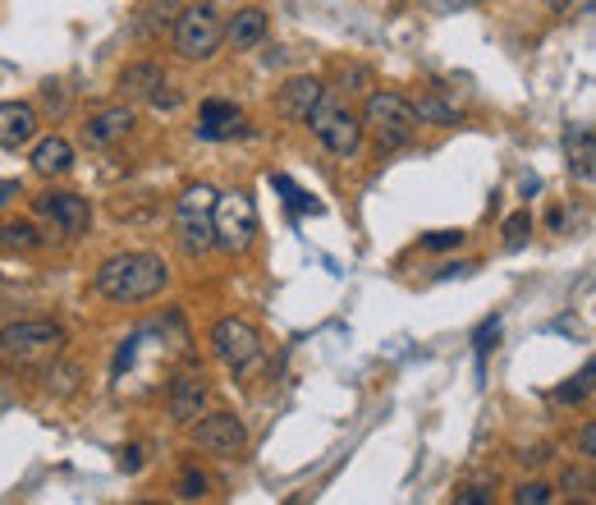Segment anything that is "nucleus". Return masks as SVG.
<instances>
[{
    "label": "nucleus",
    "instance_id": "obj_30",
    "mask_svg": "<svg viewBox=\"0 0 596 505\" xmlns=\"http://www.w3.org/2000/svg\"><path fill=\"white\" fill-rule=\"evenodd\" d=\"M74 377H79V372L65 368V372H46V382H56V391H60V395H69V391H74Z\"/></svg>",
    "mask_w": 596,
    "mask_h": 505
},
{
    "label": "nucleus",
    "instance_id": "obj_15",
    "mask_svg": "<svg viewBox=\"0 0 596 505\" xmlns=\"http://www.w3.org/2000/svg\"><path fill=\"white\" fill-rule=\"evenodd\" d=\"M134 106H124V101H120V106H106V111H97L88 124H83V134H88V143L92 147H111V143H120L128 130H134Z\"/></svg>",
    "mask_w": 596,
    "mask_h": 505
},
{
    "label": "nucleus",
    "instance_id": "obj_1",
    "mask_svg": "<svg viewBox=\"0 0 596 505\" xmlns=\"http://www.w3.org/2000/svg\"><path fill=\"white\" fill-rule=\"evenodd\" d=\"M166 285H170V267L161 252H115L92 276V290L111 303H147Z\"/></svg>",
    "mask_w": 596,
    "mask_h": 505
},
{
    "label": "nucleus",
    "instance_id": "obj_33",
    "mask_svg": "<svg viewBox=\"0 0 596 505\" xmlns=\"http://www.w3.org/2000/svg\"><path fill=\"white\" fill-rule=\"evenodd\" d=\"M19 193H23V189H19V180H5V184H0V207H5L10 198H19Z\"/></svg>",
    "mask_w": 596,
    "mask_h": 505
},
{
    "label": "nucleus",
    "instance_id": "obj_8",
    "mask_svg": "<svg viewBox=\"0 0 596 505\" xmlns=\"http://www.w3.org/2000/svg\"><path fill=\"white\" fill-rule=\"evenodd\" d=\"M252 239H257V207H252V198L244 189L221 193L216 198V248L244 252V248H252Z\"/></svg>",
    "mask_w": 596,
    "mask_h": 505
},
{
    "label": "nucleus",
    "instance_id": "obj_17",
    "mask_svg": "<svg viewBox=\"0 0 596 505\" xmlns=\"http://www.w3.org/2000/svg\"><path fill=\"white\" fill-rule=\"evenodd\" d=\"M202 414H206V382L202 377H175L170 382V418L198 423Z\"/></svg>",
    "mask_w": 596,
    "mask_h": 505
},
{
    "label": "nucleus",
    "instance_id": "obj_23",
    "mask_svg": "<svg viewBox=\"0 0 596 505\" xmlns=\"http://www.w3.org/2000/svg\"><path fill=\"white\" fill-rule=\"evenodd\" d=\"M418 120H423V124H440V130H450V124H459V111L446 106L440 97H423V101H418Z\"/></svg>",
    "mask_w": 596,
    "mask_h": 505
},
{
    "label": "nucleus",
    "instance_id": "obj_28",
    "mask_svg": "<svg viewBox=\"0 0 596 505\" xmlns=\"http://www.w3.org/2000/svg\"><path fill=\"white\" fill-rule=\"evenodd\" d=\"M459 244H463V231H431V235H423V248H436V252L459 248Z\"/></svg>",
    "mask_w": 596,
    "mask_h": 505
},
{
    "label": "nucleus",
    "instance_id": "obj_32",
    "mask_svg": "<svg viewBox=\"0 0 596 505\" xmlns=\"http://www.w3.org/2000/svg\"><path fill=\"white\" fill-rule=\"evenodd\" d=\"M482 501H491V496H486V487H469V492H459V505H482Z\"/></svg>",
    "mask_w": 596,
    "mask_h": 505
},
{
    "label": "nucleus",
    "instance_id": "obj_18",
    "mask_svg": "<svg viewBox=\"0 0 596 505\" xmlns=\"http://www.w3.org/2000/svg\"><path fill=\"white\" fill-rule=\"evenodd\" d=\"M326 97V88L317 79H290L280 88V115L294 120V124H307V115H313V106Z\"/></svg>",
    "mask_w": 596,
    "mask_h": 505
},
{
    "label": "nucleus",
    "instance_id": "obj_3",
    "mask_svg": "<svg viewBox=\"0 0 596 505\" xmlns=\"http://www.w3.org/2000/svg\"><path fill=\"white\" fill-rule=\"evenodd\" d=\"M225 42V19L212 0H198V5H184L175 14L170 29V46L179 60H212Z\"/></svg>",
    "mask_w": 596,
    "mask_h": 505
},
{
    "label": "nucleus",
    "instance_id": "obj_27",
    "mask_svg": "<svg viewBox=\"0 0 596 505\" xmlns=\"http://www.w3.org/2000/svg\"><path fill=\"white\" fill-rule=\"evenodd\" d=\"M482 0H423V10L427 14H440V19H450V14H463V10H477Z\"/></svg>",
    "mask_w": 596,
    "mask_h": 505
},
{
    "label": "nucleus",
    "instance_id": "obj_4",
    "mask_svg": "<svg viewBox=\"0 0 596 505\" xmlns=\"http://www.w3.org/2000/svg\"><path fill=\"white\" fill-rule=\"evenodd\" d=\"M362 124H368V134L376 138L381 152H395V147H408L413 134H418V106H413L408 97L400 92H372L368 106H362Z\"/></svg>",
    "mask_w": 596,
    "mask_h": 505
},
{
    "label": "nucleus",
    "instance_id": "obj_25",
    "mask_svg": "<svg viewBox=\"0 0 596 505\" xmlns=\"http://www.w3.org/2000/svg\"><path fill=\"white\" fill-rule=\"evenodd\" d=\"M496 336H501V317H486L477 332H473V349H477V359H486L491 354V345H496Z\"/></svg>",
    "mask_w": 596,
    "mask_h": 505
},
{
    "label": "nucleus",
    "instance_id": "obj_13",
    "mask_svg": "<svg viewBox=\"0 0 596 505\" xmlns=\"http://www.w3.org/2000/svg\"><path fill=\"white\" fill-rule=\"evenodd\" d=\"M37 106L33 101H0V147L5 152H19V147H29L37 138Z\"/></svg>",
    "mask_w": 596,
    "mask_h": 505
},
{
    "label": "nucleus",
    "instance_id": "obj_9",
    "mask_svg": "<svg viewBox=\"0 0 596 505\" xmlns=\"http://www.w3.org/2000/svg\"><path fill=\"white\" fill-rule=\"evenodd\" d=\"M33 207L42 221H50L60 235H83L88 231V221H92V207H88V198L79 193H69V189H46L33 198Z\"/></svg>",
    "mask_w": 596,
    "mask_h": 505
},
{
    "label": "nucleus",
    "instance_id": "obj_24",
    "mask_svg": "<svg viewBox=\"0 0 596 505\" xmlns=\"http://www.w3.org/2000/svg\"><path fill=\"white\" fill-rule=\"evenodd\" d=\"M528 235H532V216H528V212H514V216L505 221V248L518 252V248L528 244Z\"/></svg>",
    "mask_w": 596,
    "mask_h": 505
},
{
    "label": "nucleus",
    "instance_id": "obj_16",
    "mask_svg": "<svg viewBox=\"0 0 596 505\" xmlns=\"http://www.w3.org/2000/svg\"><path fill=\"white\" fill-rule=\"evenodd\" d=\"M564 157H569V175H574V180H592L596 175V130L592 124H569Z\"/></svg>",
    "mask_w": 596,
    "mask_h": 505
},
{
    "label": "nucleus",
    "instance_id": "obj_22",
    "mask_svg": "<svg viewBox=\"0 0 596 505\" xmlns=\"http://www.w3.org/2000/svg\"><path fill=\"white\" fill-rule=\"evenodd\" d=\"M271 184L284 193V202H290L294 212H307V216H317V212H322V202H317L313 193H303V189L290 180V175H271Z\"/></svg>",
    "mask_w": 596,
    "mask_h": 505
},
{
    "label": "nucleus",
    "instance_id": "obj_5",
    "mask_svg": "<svg viewBox=\"0 0 596 505\" xmlns=\"http://www.w3.org/2000/svg\"><path fill=\"white\" fill-rule=\"evenodd\" d=\"M307 130H313V138L330 152V157L353 161L362 152V134H368V124H362V115H353L345 101L322 97L313 106V115H307Z\"/></svg>",
    "mask_w": 596,
    "mask_h": 505
},
{
    "label": "nucleus",
    "instance_id": "obj_12",
    "mask_svg": "<svg viewBox=\"0 0 596 505\" xmlns=\"http://www.w3.org/2000/svg\"><path fill=\"white\" fill-rule=\"evenodd\" d=\"M235 134H244V111L225 97H206L198 106V138L221 143V138H235Z\"/></svg>",
    "mask_w": 596,
    "mask_h": 505
},
{
    "label": "nucleus",
    "instance_id": "obj_20",
    "mask_svg": "<svg viewBox=\"0 0 596 505\" xmlns=\"http://www.w3.org/2000/svg\"><path fill=\"white\" fill-rule=\"evenodd\" d=\"M0 248L5 252H37L42 248V235L33 221H5L0 225Z\"/></svg>",
    "mask_w": 596,
    "mask_h": 505
},
{
    "label": "nucleus",
    "instance_id": "obj_34",
    "mask_svg": "<svg viewBox=\"0 0 596 505\" xmlns=\"http://www.w3.org/2000/svg\"><path fill=\"white\" fill-rule=\"evenodd\" d=\"M547 5H551V10H555V14H564V10H569V5H574V0H547Z\"/></svg>",
    "mask_w": 596,
    "mask_h": 505
},
{
    "label": "nucleus",
    "instance_id": "obj_26",
    "mask_svg": "<svg viewBox=\"0 0 596 505\" xmlns=\"http://www.w3.org/2000/svg\"><path fill=\"white\" fill-rule=\"evenodd\" d=\"M551 501H555V492L547 483H524L514 492V505H551Z\"/></svg>",
    "mask_w": 596,
    "mask_h": 505
},
{
    "label": "nucleus",
    "instance_id": "obj_31",
    "mask_svg": "<svg viewBox=\"0 0 596 505\" xmlns=\"http://www.w3.org/2000/svg\"><path fill=\"white\" fill-rule=\"evenodd\" d=\"M578 450L587 454V460H596V423H587L583 433H578Z\"/></svg>",
    "mask_w": 596,
    "mask_h": 505
},
{
    "label": "nucleus",
    "instance_id": "obj_19",
    "mask_svg": "<svg viewBox=\"0 0 596 505\" xmlns=\"http://www.w3.org/2000/svg\"><path fill=\"white\" fill-rule=\"evenodd\" d=\"M33 170L37 175H69L74 170V143L60 138V134H50L33 147Z\"/></svg>",
    "mask_w": 596,
    "mask_h": 505
},
{
    "label": "nucleus",
    "instance_id": "obj_21",
    "mask_svg": "<svg viewBox=\"0 0 596 505\" xmlns=\"http://www.w3.org/2000/svg\"><path fill=\"white\" fill-rule=\"evenodd\" d=\"M587 395H596V359H587V363H583V368H578V372L569 377V382L555 391V400H560V404H583Z\"/></svg>",
    "mask_w": 596,
    "mask_h": 505
},
{
    "label": "nucleus",
    "instance_id": "obj_11",
    "mask_svg": "<svg viewBox=\"0 0 596 505\" xmlns=\"http://www.w3.org/2000/svg\"><path fill=\"white\" fill-rule=\"evenodd\" d=\"M193 441L206 454H239L244 441H248V427H244L239 414H225V409L221 414H202L198 427H193Z\"/></svg>",
    "mask_w": 596,
    "mask_h": 505
},
{
    "label": "nucleus",
    "instance_id": "obj_14",
    "mask_svg": "<svg viewBox=\"0 0 596 505\" xmlns=\"http://www.w3.org/2000/svg\"><path fill=\"white\" fill-rule=\"evenodd\" d=\"M267 29H271L267 10L239 5L235 14H229V23H225V46H229V50H252V46L267 42Z\"/></svg>",
    "mask_w": 596,
    "mask_h": 505
},
{
    "label": "nucleus",
    "instance_id": "obj_6",
    "mask_svg": "<svg viewBox=\"0 0 596 505\" xmlns=\"http://www.w3.org/2000/svg\"><path fill=\"white\" fill-rule=\"evenodd\" d=\"M65 349V326L56 322H10L0 326V359L10 363H50Z\"/></svg>",
    "mask_w": 596,
    "mask_h": 505
},
{
    "label": "nucleus",
    "instance_id": "obj_10",
    "mask_svg": "<svg viewBox=\"0 0 596 505\" xmlns=\"http://www.w3.org/2000/svg\"><path fill=\"white\" fill-rule=\"evenodd\" d=\"M166 88H170V83H166V69H161L157 60H138V65H128V69L120 74V97L175 111V106H179V97H175V92H166Z\"/></svg>",
    "mask_w": 596,
    "mask_h": 505
},
{
    "label": "nucleus",
    "instance_id": "obj_7",
    "mask_svg": "<svg viewBox=\"0 0 596 505\" xmlns=\"http://www.w3.org/2000/svg\"><path fill=\"white\" fill-rule=\"evenodd\" d=\"M262 349H267L262 332H257L252 322H244V317H221L212 326V354L235 377H244V372H252L257 363H262Z\"/></svg>",
    "mask_w": 596,
    "mask_h": 505
},
{
    "label": "nucleus",
    "instance_id": "obj_2",
    "mask_svg": "<svg viewBox=\"0 0 596 505\" xmlns=\"http://www.w3.org/2000/svg\"><path fill=\"white\" fill-rule=\"evenodd\" d=\"M216 198L221 193L212 184H189L175 202V235L189 258H202V252L216 248Z\"/></svg>",
    "mask_w": 596,
    "mask_h": 505
},
{
    "label": "nucleus",
    "instance_id": "obj_29",
    "mask_svg": "<svg viewBox=\"0 0 596 505\" xmlns=\"http://www.w3.org/2000/svg\"><path fill=\"white\" fill-rule=\"evenodd\" d=\"M179 496H189V501H193V496H206V478H202L198 469H189L184 483H179Z\"/></svg>",
    "mask_w": 596,
    "mask_h": 505
}]
</instances>
